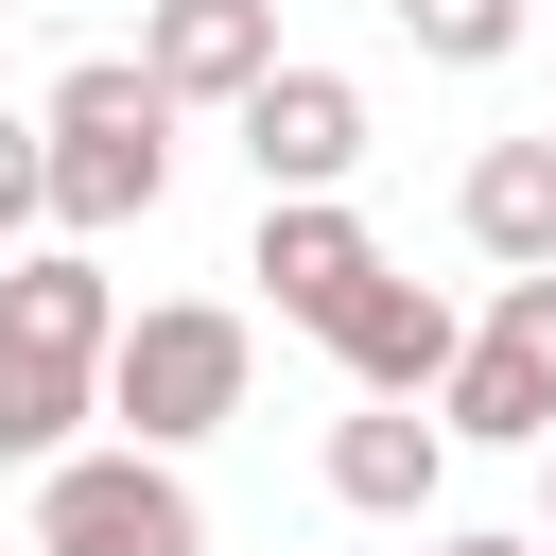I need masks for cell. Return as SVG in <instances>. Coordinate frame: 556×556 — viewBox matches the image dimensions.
Returning a JSON list of instances; mask_svg holds the SVG:
<instances>
[{
    "label": "cell",
    "instance_id": "8992f818",
    "mask_svg": "<svg viewBox=\"0 0 556 556\" xmlns=\"http://www.w3.org/2000/svg\"><path fill=\"white\" fill-rule=\"evenodd\" d=\"M243 156H261V208L348 191V156H365V87H348V70H278V87L243 104Z\"/></svg>",
    "mask_w": 556,
    "mask_h": 556
},
{
    "label": "cell",
    "instance_id": "ba28073f",
    "mask_svg": "<svg viewBox=\"0 0 556 556\" xmlns=\"http://www.w3.org/2000/svg\"><path fill=\"white\" fill-rule=\"evenodd\" d=\"M330 365H348L365 400H452V365H469V330H452V295H434V278H382V295H348V330H330Z\"/></svg>",
    "mask_w": 556,
    "mask_h": 556
},
{
    "label": "cell",
    "instance_id": "30bf717a",
    "mask_svg": "<svg viewBox=\"0 0 556 556\" xmlns=\"http://www.w3.org/2000/svg\"><path fill=\"white\" fill-rule=\"evenodd\" d=\"M452 486V417H417V400H365L348 434H330V504H365V521H417Z\"/></svg>",
    "mask_w": 556,
    "mask_h": 556
},
{
    "label": "cell",
    "instance_id": "5b68a950",
    "mask_svg": "<svg viewBox=\"0 0 556 556\" xmlns=\"http://www.w3.org/2000/svg\"><path fill=\"white\" fill-rule=\"evenodd\" d=\"M243 278H261V295H278V313H295V330L330 348V330H348V295H382L400 261L365 243V208H348V191H313V208H261V243H243Z\"/></svg>",
    "mask_w": 556,
    "mask_h": 556
},
{
    "label": "cell",
    "instance_id": "277c9868",
    "mask_svg": "<svg viewBox=\"0 0 556 556\" xmlns=\"http://www.w3.org/2000/svg\"><path fill=\"white\" fill-rule=\"evenodd\" d=\"M434 417L486 434V452H556V278H504V313L469 330V365H452Z\"/></svg>",
    "mask_w": 556,
    "mask_h": 556
},
{
    "label": "cell",
    "instance_id": "5bb4252c",
    "mask_svg": "<svg viewBox=\"0 0 556 556\" xmlns=\"http://www.w3.org/2000/svg\"><path fill=\"white\" fill-rule=\"evenodd\" d=\"M52 226V122H0V243Z\"/></svg>",
    "mask_w": 556,
    "mask_h": 556
},
{
    "label": "cell",
    "instance_id": "7c38bea8",
    "mask_svg": "<svg viewBox=\"0 0 556 556\" xmlns=\"http://www.w3.org/2000/svg\"><path fill=\"white\" fill-rule=\"evenodd\" d=\"M87 417H104V365H52V348H17V330H0V469H35V486H52Z\"/></svg>",
    "mask_w": 556,
    "mask_h": 556
},
{
    "label": "cell",
    "instance_id": "8fae6325",
    "mask_svg": "<svg viewBox=\"0 0 556 556\" xmlns=\"http://www.w3.org/2000/svg\"><path fill=\"white\" fill-rule=\"evenodd\" d=\"M452 208H469V243H486L504 278H556V139H486Z\"/></svg>",
    "mask_w": 556,
    "mask_h": 556
},
{
    "label": "cell",
    "instance_id": "9a60e30c",
    "mask_svg": "<svg viewBox=\"0 0 556 556\" xmlns=\"http://www.w3.org/2000/svg\"><path fill=\"white\" fill-rule=\"evenodd\" d=\"M452 556H539V539H452Z\"/></svg>",
    "mask_w": 556,
    "mask_h": 556
},
{
    "label": "cell",
    "instance_id": "9c48e42d",
    "mask_svg": "<svg viewBox=\"0 0 556 556\" xmlns=\"http://www.w3.org/2000/svg\"><path fill=\"white\" fill-rule=\"evenodd\" d=\"M0 330L17 348H52V365H122V295H104V261L87 243H35V261H0Z\"/></svg>",
    "mask_w": 556,
    "mask_h": 556
},
{
    "label": "cell",
    "instance_id": "2e32d148",
    "mask_svg": "<svg viewBox=\"0 0 556 556\" xmlns=\"http://www.w3.org/2000/svg\"><path fill=\"white\" fill-rule=\"evenodd\" d=\"M539 504H556V469H539Z\"/></svg>",
    "mask_w": 556,
    "mask_h": 556
},
{
    "label": "cell",
    "instance_id": "52a82bcc",
    "mask_svg": "<svg viewBox=\"0 0 556 556\" xmlns=\"http://www.w3.org/2000/svg\"><path fill=\"white\" fill-rule=\"evenodd\" d=\"M139 70L174 104H261L278 87V0H139Z\"/></svg>",
    "mask_w": 556,
    "mask_h": 556
},
{
    "label": "cell",
    "instance_id": "7a4b0ae2",
    "mask_svg": "<svg viewBox=\"0 0 556 556\" xmlns=\"http://www.w3.org/2000/svg\"><path fill=\"white\" fill-rule=\"evenodd\" d=\"M104 417H122V452L226 434V417H243V313H226V295H156V313L122 330V365H104Z\"/></svg>",
    "mask_w": 556,
    "mask_h": 556
},
{
    "label": "cell",
    "instance_id": "3957f363",
    "mask_svg": "<svg viewBox=\"0 0 556 556\" xmlns=\"http://www.w3.org/2000/svg\"><path fill=\"white\" fill-rule=\"evenodd\" d=\"M35 556H208V504L174 486V452H70L35 486Z\"/></svg>",
    "mask_w": 556,
    "mask_h": 556
},
{
    "label": "cell",
    "instance_id": "4fadbf2b",
    "mask_svg": "<svg viewBox=\"0 0 556 556\" xmlns=\"http://www.w3.org/2000/svg\"><path fill=\"white\" fill-rule=\"evenodd\" d=\"M400 35H417L434 70H504V52H521V0H400Z\"/></svg>",
    "mask_w": 556,
    "mask_h": 556
},
{
    "label": "cell",
    "instance_id": "6da1fadb",
    "mask_svg": "<svg viewBox=\"0 0 556 556\" xmlns=\"http://www.w3.org/2000/svg\"><path fill=\"white\" fill-rule=\"evenodd\" d=\"M156 191H174V87L139 52H87L52 87V226L87 243V226H139Z\"/></svg>",
    "mask_w": 556,
    "mask_h": 556
}]
</instances>
